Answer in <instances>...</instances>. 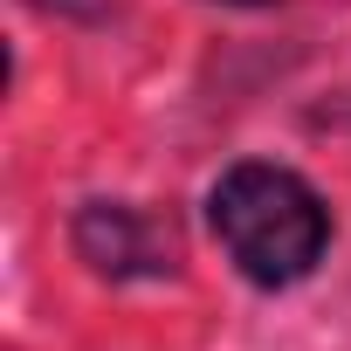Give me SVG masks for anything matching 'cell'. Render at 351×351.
Returning a JSON list of instances; mask_svg holds the SVG:
<instances>
[{"mask_svg":"<svg viewBox=\"0 0 351 351\" xmlns=\"http://www.w3.org/2000/svg\"><path fill=\"white\" fill-rule=\"evenodd\" d=\"M207 221H214L221 248L234 255V269L262 289L303 282L330 248V207L317 200V186L296 180L289 165H262V158L221 172Z\"/></svg>","mask_w":351,"mask_h":351,"instance_id":"obj_1","label":"cell"},{"mask_svg":"<svg viewBox=\"0 0 351 351\" xmlns=\"http://www.w3.org/2000/svg\"><path fill=\"white\" fill-rule=\"evenodd\" d=\"M76 255L110 276V282H131V276H172L180 269V241L172 228L145 207H124V200H90L76 214Z\"/></svg>","mask_w":351,"mask_h":351,"instance_id":"obj_2","label":"cell"},{"mask_svg":"<svg viewBox=\"0 0 351 351\" xmlns=\"http://www.w3.org/2000/svg\"><path fill=\"white\" fill-rule=\"evenodd\" d=\"M221 8H269V0H221Z\"/></svg>","mask_w":351,"mask_h":351,"instance_id":"obj_3","label":"cell"}]
</instances>
